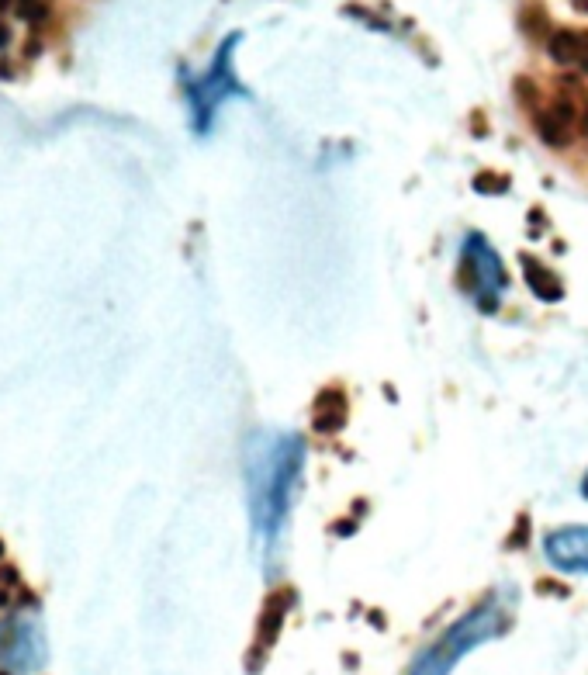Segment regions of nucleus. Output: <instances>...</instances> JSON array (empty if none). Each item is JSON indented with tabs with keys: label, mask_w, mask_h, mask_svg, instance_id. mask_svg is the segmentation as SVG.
Wrapping results in <instances>:
<instances>
[{
	"label": "nucleus",
	"mask_w": 588,
	"mask_h": 675,
	"mask_svg": "<svg viewBox=\"0 0 588 675\" xmlns=\"http://www.w3.org/2000/svg\"><path fill=\"white\" fill-rule=\"evenodd\" d=\"M519 25H523L526 35H533V39H540V42H547L550 32H554V25H550L547 11L540 4H526L523 14H519Z\"/></svg>",
	"instance_id": "obj_12"
},
{
	"label": "nucleus",
	"mask_w": 588,
	"mask_h": 675,
	"mask_svg": "<svg viewBox=\"0 0 588 675\" xmlns=\"http://www.w3.org/2000/svg\"><path fill=\"white\" fill-rule=\"evenodd\" d=\"M25 592V585H21V575L18 568L11 565H0V610H7V606L18 603V596Z\"/></svg>",
	"instance_id": "obj_13"
},
{
	"label": "nucleus",
	"mask_w": 588,
	"mask_h": 675,
	"mask_svg": "<svg viewBox=\"0 0 588 675\" xmlns=\"http://www.w3.org/2000/svg\"><path fill=\"white\" fill-rule=\"evenodd\" d=\"M544 45L557 66L588 73V28H554Z\"/></svg>",
	"instance_id": "obj_10"
},
{
	"label": "nucleus",
	"mask_w": 588,
	"mask_h": 675,
	"mask_svg": "<svg viewBox=\"0 0 588 675\" xmlns=\"http://www.w3.org/2000/svg\"><path fill=\"white\" fill-rule=\"evenodd\" d=\"M505 187H509V180L502 174H492V170H481V174L474 177V191H481V194H502Z\"/></svg>",
	"instance_id": "obj_14"
},
{
	"label": "nucleus",
	"mask_w": 588,
	"mask_h": 675,
	"mask_svg": "<svg viewBox=\"0 0 588 675\" xmlns=\"http://www.w3.org/2000/svg\"><path fill=\"white\" fill-rule=\"evenodd\" d=\"M7 42H11V28H7V25H0V49H4Z\"/></svg>",
	"instance_id": "obj_16"
},
{
	"label": "nucleus",
	"mask_w": 588,
	"mask_h": 675,
	"mask_svg": "<svg viewBox=\"0 0 588 675\" xmlns=\"http://www.w3.org/2000/svg\"><path fill=\"white\" fill-rule=\"evenodd\" d=\"M547 561L564 572H588V530H561L547 537Z\"/></svg>",
	"instance_id": "obj_9"
},
{
	"label": "nucleus",
	"mask_w": 588,
	"mask_h": 675,
	"mask_svg": "<svg viewBox=\"0 0 588 675\" xmlns=\"http://www.w3.org/2000/svg\"><path fill=\"white\" fill-rule=\"evenodd\" d=\"M291 606H294L291 589H274L267 599H263L260 620H256V644L250 651V669H260V662L274 651V644L281 641V630L288 624Z\"/></svg>",
	"instance_id": "obj_7"
},
{
	"label": "nucleus",
	"mask_w": 588,
	"mask_h": 675,
	"mask_svg": "<svg viewBox=\"0 0 588 675\" xmlns=\"http://www.w3.org/2000/svg\"><path fill=\"white\" fill-rule=\"evenodd\" d=\"M582 87L540 90L537 80L516 77V101L530 115L540 142L550 149H568L582 135V104H578Z\"/></svg>",
	"instance_id": "obj_1"
},
{
	"label": "nucleus",
	"mask_w": 588,
	"mask_h": 675,
	"mask_svg": "<svg viewBox=\"0 0 588 675\" xmlns=\"http://www.w3.org/2000/svg\"><path fill=\"white\" fill-rule=\"evenodd\" d=\"M461 274H474L471 295L481 302L485 312H495V302H499V291L505 288V267L502 260L495 257V250L485 243L481 236H471L464 246V267Z\"/></svg>",
	"instance_id": "obj_6"
},
{
	"label": "nucleus",
	"mask_w": 588,
	"mask_h": 675,
	"mask_svg": "<svg viewBox=\"0 0 588 675\" xmlns=\"http://www.w3.org/2000/svg\"><path fill=\"white\" fill-rule=\"evenodd\" d=\"M523 274H526V288H530L533 295L540 298V302H557V298L564 295L561 277H557L554 270L544 264V260L523 257Z\"/></svg>",
	"instance_id": "obj_11"
},
{
	"label": "nucleus",
	"mask_w": 588,
	"mask_h": 675,
	"mask_svg": "<svg viewBox=\"0 0 588 675\" xmlns=\"http://www.w3.org/2000/svg\"><path fill=\"white\" fill-rule=\"evenodd\" d=\"M0 551H4V547H0Z\"/></svg>",
	"instance_id": "obj_18"
},
{
	"label": "nucleus",
	"mask_w": 588,
	"mask_h": 675,
	"mask_svg": "<svg viewBox=\"0 0 588 675\" xmlns=\"http://www.w3.org/2000/svg\"><path fill=\"white\" fill-rule=\"evenodd\" d=\"M45 662V637L35 617H11L0 624V675H28Z\"/></svg>",
	"instance_id": "obj_5"
},
{
	"label": "nucleus",
	"mask_w": 588,
	"mask_h": 675,
	"mask_svg": "<svg viewBox=\"0 0 588 675\" xmlns=\"http://www.w3.org/2000/svg\"><path fill=\"white\" fill-rule=\"evenodd\" d=\"M263 464H267L270 471V482L260 475V471L250 468V506H253V516L256 523H260L263 534H274L277 527L284 523V509H288V495H291V485L294 478H298V468H301V447L298 440L288 437L281 444L277 440V447L270 450V454L260 457Z\"/></svg>",
	"instance_id": "obj_3"
},
{
	"label": "nucleus",
	"mask_w": 588,
	"mask_h": 675,
	"mask_svg": "<svg viewBox=\"0 0 588 675\" xmlns=\"http://www.w3.org/2000/svg\"><path fill=\"white\" fill-rule=\"evenodd\" d=\"M582 492L588 495V475H585V482H582Z\"/></svg>",
	"instance_id": "obj_17"
},
{
	"label": "nucleus",
	"mask_w": 588,
	"mask_h": 675,
	"mask_svg": "<svg viewBox=\"0 0 588 675\" xmlns=\"http://www.w3.org/2000/svg\"><path fill=\"white\" fill-rule=\"evenodd\" d=\"M505 624H509V620H505L499 599H485L478 610H471L467 617L457 620L433 648L422 651V658H416V665H412L409 675H447L471 648L499 637Z\"/></svg>",
	"instance_id": "obj_2"
},
{
	"label": "nucleus",
	"mask_w": 588,
	"mask_h": 675,
	"mask_svg": "<svg viewBox=\"0 0 588 675\" xmlns=\"http://www.w3.org/2000/svg\"><path fill=\"white\" fill-rule=\"evenodd\" d=\"M526 534H530V520H526V516H519L516 534H512L509 540H505V547H523V544H526Z\"/></svg>",
	"instance_id": "obj_15"
},
{
	"label": "nucleus",
	"mask_w": 588,
	"mask_h": 675,
	"mask_svg": "<svg viewBox=\"0 0 588 675\" xmlns=\"http://www.w3.org/2000/svg\"><path fill=\"white\" fill-rule=\"evenodd\" d=\"M350 419V399H346L343 385H326L315 392L312 409H308V423L319 437H336Z\"/></svg>",
	"instance_id": "obj_8"
},
{
	"label": "nucleus",
	"mask_w": 588,
	"mask_h": 675,
	"mask_svg": "<svg viewBox=\"0 0 588 675\" xmlns=\"http://www.w3.org/2000/svg\"><path fill=\"white\" fill-rule=\"evenodd\" d=\"M236 42H239V35H232V39L218 49V59L208 70V77L187 84V97H191V108H194V129L198 132H208L211 118H215V108L225 101V97L243 94V87H239L236 77H232V49H236Z\"/></svg>",
	"instance_id": "obj_4"
}]
</instances>
